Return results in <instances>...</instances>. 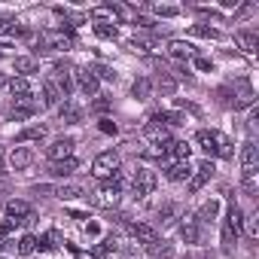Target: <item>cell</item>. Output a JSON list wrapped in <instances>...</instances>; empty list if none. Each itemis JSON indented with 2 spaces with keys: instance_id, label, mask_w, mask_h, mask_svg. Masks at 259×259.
<instances>
[{
  "instance_id": "obj_8",
  "label": "cell",
  "mask_w": 259,
  "mask_h": 259,
  "mask_svg": "<svg viewBox=\"0 0 259 259\" xmlns=\"http://www.w3.org/2000/svg\"><path fill=\"white\" fill-rule=\"evenodd\" d=\"M70 153H73V138H58L52 147H46L49 162H64V159H70Z\"/></svg>"
},
{
  "instance_id": "obj_12",
  "label": "cell",
  "mask_w": 259,
  "mask_h": 259,
  "mask_svg": "<svg viewBox=\"0 0 259 259\" xmlns=\"http://www.w3.org/2000/svg\"><path fill=\"white\" fill-rule=\"evenodd\" d=\"M235 43L241 46V52H247V55H253L256 52V46H259V31H235Z\"/></svg>"
},
{
  "instance_id": "obj_1",
  "label": "cell",
  "mask_w": 259,
  "mask_h": 259,
  "mask_svg": "<svg viewBox=\"0 0 259 259\" xmlns=\"http://www.w3.org/2000/svg\"><path fill=\"white\" fill-rule=\"evenodd\" d=\"M198 147L207 153V156H220V159H232V141L223 135V132H210V128H201V132L195 135Z\"/></svg>"
},
{
  "instance_id": "obj_5",
  "label": "cell",
  "mask_w": 259,
  "mask_h": 259,
  "mask_svg": "<svg viewBox=\"0 0 259 259\" xmlns=\"http://www.w3.org/2000/svg\"><path fill=\"white\" fill-rule=\"evenodd\" d=\"M89 195H92V204H95V207H104V210H110V207L119 204V189H113L107 180H104L101 189H95V192H89ZM89 195H85V198H89Z\"/></svg>"
},
{
  "instance_id": "obj_43",
  "label": "cell",
  "mask_w": 259,
  "mask_h": 259,
  "mask_svg": "<svg viewBox=\"0 0 259 259\" xmlns=\"http://www.w3.org/2000/svg\"><path fill=\"white\" fill-rule=\"evenodd\" d=\"M156 13H159V16H165V19H171V16H177L180 10H177V7H156Z\"/></svg>"
},
{
  "instance_id": "obj_17",
  "label": "cell",
  "mask_w": 259,
  "mask_h": 259,
  "mask_svg": "<svg viewBox=\"0 0 259 259\" xmlns=\"http://www.w3.org/2000/svg\"><path fill=\"white\" fill-rule=\"evenodd\" d=\"M119 16H122V10L113 7V4H104V7H95V10H92V19H95V22H107V25H113Z\"/></svg>"
},
{
  "instance_id": "obj_35",
  "label": "cell",
  "mask_w": 259,
  "mask_h": 259,
  "mask_svg": "<svg viewBox=\"0 0 259 259\" xmlns=\"http://www.w3.org/2000/svg\"><path fill=\"white\" fill-rule=\"evenodd\" d=\"M95 34H98V37H104V40H116V25L95 22Z\"/></svg>"
},
{
  "instance_id": "obj_37",
  "label": "cell",
  "mask_w": 259,
  "mask_h": 259,
  "mask_svg": "<svg viewBox=\"0 0 259 259\" xmlns=\"http://www.w3.org/2000/svg\"><path fill=\"white\" fill-rule=\"evenodd\" d=\"M159 89H162V95H174V89H177V82H174V76H168V73H162V76H159Z\"/></svg>"
},
{
  "instance_id": "obj_25",
  "label": "cell",
  "mask_w": 259,
  "mask_h": 259,
  "mask_svg": "<svg viewBox=\"0 0 259 259\" xmlns=\"http://www.w3.org/2000/svg\"><path fill=\"white\" fill-rule=\"evenodd\" d=\"M43 138H46V128H43V125H31V128H25V132H19V135H16V141H19V144L43 141Z\"/></svg>"
},
{
  "instance_id": "obj_6",
  "label": "cell",
  "mask_w": 259,
  "mask_h": 259,
  "mask_svg": "<svg viewBox=\"0 0 259 259\" xmlns=\"http://www.w3.org/2000/svg\"><path fill=\"white\" fill-rule=\"evenodd\" d=\"M241 168H244V177H253L256 168H259V150H256L253 141L241 144Z\"/></svg>"
},
{
  "instance_id": "obj_34",
  "label": "cell",
  "mask_w": 259,
  "mask_h": 259,
  "mask_svg": "<svg viewBox=\"0 0 259 259\" xmlns=\"http://www.w3.org/2000/svg\"><path fill=\"white\" fill-rule=\"evenodd\" d=\"M147 253L150 256H171V247H168V241H153V244H147Z\"/></svg>"
},
{
  "instance_id": "obj_30",
  "label": "cell",
  "mask_w": 259,
  "mask_h": 259,
  "mask_svg": "<svg viewBox=\"0 0 259 259\" xmlns=\"http://www.w3.org/2000/svg\"><path fill=\"white\" fill-rule=\"evenodd\" d=\"M16 73H37V58H31V55H22V58H16Z\"/></svg>"
},
{
  "instance_id": "obj_16",
  "label": "cell",
  "mask_w": 259,
  "mask_h": 259,
  "mask_svg": "<svg viewBox=\"0 0 259 259\" xmlns=\"http://www.w3.org/2000/svg\"><path fill=\"white\" fill-rule=\"evenodd\" d=\"M128 229H132V235L141 241V244H153L156 238H159V232L150 226V223H132V226H128Z\"/></svg>"
},
{
  "instance_id": "obj_9",
  "label": "cell",
  "mask_w": 259,
  "mask_h": 259,
  "mask_svg": "<svg viewBox=\"0 0 259 259\" xmlns=\"http://www.w3.org/2000/svg\"><path fill=\"white\" fill-rule=\"evenodd\" d=\"M76 85H79V92L89 95V98L98 95V76H95L89 67H79V70H76Z\"/></svg>"
},
{
  "instance_id": "obj_19",
  "label": "cell",
  "mask_w": 259,
  "mask_h": 259,
  "mask_svg": "<svg viewBox=\"0 0 259 259\" xmlns=\"http://www.w3.org/2000/svg\"><path fill=\"white\" fill-rule=\"evenodd\" d=\"M40 95H43V104H46V107H55V104H58V101L64 98V95L58 92V85H55L52 79H43V82H40Z\"/></svg>"
},
{
  "instance_id": "obj_39",
  "label": "cell",
  "mask_w": 259,
  "mask_h": 259,
  "mask_svg": "<svg viewBox=\"0 0 259 259\" xmlns=\"http://www.w3.org/2000/svg\"><path fill=\"white\" fill-rule=\"evenodd\" d=\"M177 210H180V207H177V204H165V207H162V210H159V220H162V226H165V223H171V217H174V213H177Z\"/></svg>"
},
{
  "instance_id": "obj_15",
  "label": "cell",
  "mask_w": 259,
  "mask_h": 259,
  "mask_svg": "<svg viewBox=\"0 0 259 259\" xmlns=\"http://www.w3.org/2000/svg\"><path fill=\"white\" fill-rule=\"evenodd\" d=\"M183 223H180V238L186 241V244H195L198 241V220L192 217V213H186V217H180Z\"/></svg>"
},
{
  "instance_id": "obj_36",
  "label": "cell",
  "mask_w": 259,
  "mask_h": 259,
  "mask_svg": "<svg viewBox=\"0 0 259 259\" xmlns=\"http://www.w3.org/2000/svg\"><path fill=\"white\" fill-rule=\"evenodd\" d=\"M235 244H238V235H235L229 226H223V253H232Z\"/></svg>"
},
{
  "instance_id": "obj_41",
  "label": "cell",
  "mask_w": 259,
  "mask_h": 259,
  "mask_svg": "<svg viewBox=\"0 0 259 259\" xmlns=\"http://www.w3.org/2000/svg\"><path fill=\"white\" fill-rule=\"evenodd\" d=\"M247 235H250V238H256V235H259V217H256V213L247 220Z\"/></svg>"
},
{
  "instance_id": "obj_23",
  "label": "cell",
  "mask_w": 259,
  "mask_h": 259,
  "mask_svg": "<svg viewBox=\"0 0 259 259\" xmlns=\"http://www.w3.org/2000/svg\"><path fill=\"white\" fill-rule=\"evenodd\" d=\"M10 92H13V98H16V101L31 98V82H28V76H16V79L10 82Z\"/></svg>"
},
{
  "instance_id": "obj_3",
  "label": "cell",
  "mask_w": 259,
  "mask_h": 259,
  "mask_svg": "<svg viewBox=\"0 0 259 259\" xmlns=\"http://www.w3.org/2000/svg\"><path fill=\"white\" fill-rule=\"evenodd\" d=\"M153 189H156V171L138 168L135 177H132V195L135 198H147V195H153Z\"/></svg>"
},
{
  "instance_id": "obj_2",
  "label": "cell",
  "mask_w": 259,
  "mask_h": 259,
  "mask_svg": "<svg viewBox=\"0 0 259 259\" xmlns=\"http://www.w3.org/2000/svg\"><path fill=\"white\" fill-rule=\"evenodd\" d=\"M92 174H95L98 180H110L113 174H119V156H116L113 150L98 153V156H95V162H92Z\"/></svg>"
},
{
  "instance_id": "obj_44",
  "label": "cell",
  "mask_w": 259,
  "mask_h": 259,
  "mask_svg": "<svg viewBox=\"0 0 259 259\" xmlns=\"http://www.w3.org/2000/svg\"><path fill=\"white\" fill-rule=\"evenodd\" d=\"M101 132H104V135H116V125H113L110 119H101Z\"/></svg>"
},
{
  "instance_id": "obj_11",
  "label": "cell",
  "mask_w": 259,
  "mask_h": 259,
  "mask_svg": "<svg viewBox=\"0 0 259 259\" xmlns=\"http://www.w3.org/2000/svg\"><path fill=\"white\" fill-rule=\"evenodd\" d=\"M165 177H168L171 183H186V180L192 177V165H189V162H171V165L165 168Z\"/></svg>"
},
{
  "instance_id": "obj_31",
  "label": "cell",
  "mask_w": 259,
  "mask_h": 259,
  "mask_svg": "<svg viewBox=\"0 0 259 259\" xmlns=\"http://www.w3.org/2000/svg\"><path fill=\"white\" fill-rule=\"evenodd\" d=\"M189 34H192V37H204V40H217V37H220V31L210 28V25H192Z\"/></svg>"
},
{
  "instance_id": "obj_29",
  "label": "cell",
  "mask_w": 259,
  "mask_h": 259,
  "mask_svg": "<svg viewBox=\"0 0 259 259\" xmlns=\"http://www.w3.org/2000/svg\"><path fill=\"white\" fill-rule=\"evenodd\" d=\"M58 244H61V232H55V229H52V232H46L43 238H37V250H46V253H49V250H55Z\"/></svg>"
},
{
  "instance_id": "obj_4",
  "label": "cell",
  "mask_w": 259,
  "mask_h": 259,
  "mask_svg": "<svg viewBox=\"0 0 259 259\" xmlns=\"http://www.w3.org/2000/svg\"><path fill=\"white\" fill-rule=\"evenodd\" d=\"M7 217H10L16 226H28V223H34V220H37V217H34V210H31V204H28V201H19V198L7 201Z\"/></svg>"
},
{
  "instance_id": "obj_7",
  "label": "cell",
  "mask_w": 259,
  "mask_h": 259,
  "mask_svg": "<svg viewBox=\"0 0 259 259\" xmlns=\"http://www.w3.org/2000/svg\"><path fill=\"white\" fill-rule=\"evenodd\" d=\"M213 171H217V168H213V162H210V159H204V162L195 168V174L189 177V186H186V189H189V192H198V189L213 177Z\"/></svg>"
},
{
  "instance_id": "obj_49",
  "label": "cell",
  "mask_w": 259,
  "mask_h": 259,
  "mask_svg": "<svg viewBox=\"0 0 259 259\" xmlns=\"http://www.w3.org/2000/svg\"><path fill=\"white\" fill-rule=\"evenodd\" d=\"M0 247H4V238H0Z\"/></svg>"
},
{
  "instance_id": "obj_46",
  "label": "cell",
  "mask_w": 259,
  "mask_h": 259,
  "mask_svg": "<svg viewBox=\"0 0 259 259\" xmlns=\"http://www.w3.org/2000/svg\"><path fill=\"white\" fill-rule=\"evenodd\" d=\"M0 31H13V22L10 19H0Z\"/></svg>"
},
{
  "instance_id": "obj_14",
  "label": "cell",
  "mask_w": 259,
  "mask_h": 259,
  "mask_svg": "<svg viewBox=\"0 0 259 259\" xmlns=\"http://www.w3.org/2000/svg\"><path fill=\"white\" fill-rule=\"evenodd\" d=\"M31 162H34V153H31L28 147H16L13 156H10V168H13V171H25Z\"/></svg>"
},
{
  "instance_id": "obj_42",
  "label": "cell",
  "mask_w": 259,
  "mask_h": 259,
  "mask_svg": "<svg viewBox=\"0 0 259 259\" xmlns=\"http://www.w3.org/2000/svg\"><path fill=\"white\" fill-rule=\"evenodd\" d=\"M253 10H256V7H253V4H244V7H241V10H238V13H235V22H241V19H247V16H250V13H253Z\"/></svg>"
},
{
  "instance_id": "obj_26",
  "label": "cell",
  "mask_w": 259,
  "mask_h": 259,
  "mask_svg": "<svg viewBox=\"0 0 259 259\" xmlns=\"http://www.w3.org/2000/svg\"><path fill=\"white\" fill-rule=\"evenodd\" d=\"M58 198H64V201H70V198H79V195H85V189L82 186H73V183H61V186H55L52 189Z\"/></svg>"
},
{
  "instance_id": "obj_10",
  "label": "cell",
  "mask_w": 259,
  "mask_h": 259,
  "mask_svg": "<svg viewBox=\"0 0 259 259\" xmlns=\"http://www.w3.org/2000/svg\"><path fill=\"white\" fill-rule=\"evenodd\" d=\"M37 110H40V107H37L34 98H22V101H16V104L10 107V119H31Z\"/></svg>"
},
{
  "instance_id": "obj_18",
  "label": "cell",
  "mask_w": 259,
  "mask_h": 259,
  "mask_svg": "<svg viewBox=\"0 0 259 259\" xmlns=\"http://www.w3.org/2000/svg\"><path fill=\"white\" fill-rule=\"evenodd\" d=\"M168 52H171V58H177V61H183V58H195V46L186 43V40H171V43H168Z\"/></svg>"
},
{
  "instance_id": "obj_28",
  "label": "cell",
  "mask_w": 259,
  "mask_h": 259,
  "mask_svg": "<svg viewBox=\"0 0 259 259\" xmlns=\"http://www.w3.org/2000/svg\"><path fill=\"white\" fill-rule=\"evenodd\" d=\"M235 235H241V229H244V213H241V207L232 201V207H229V223H226Z\"/></svg>"
},
{
  "instance_id": "obj_32",
  "label": "cell",
  "mask_w": 259,
  "mask_h": 259,
  "mask_svg": "<svg viewBox=\"0 0 259 259\" xmlns=\"http://www.w3.org/2000/svg\"><path fill=\"white\" fill-rule=\"evenodd\" d=\"M16 247H19V253H22V256H31V253L37 250V238H34V235H22Z\"/></svg>"
},
{
  "instance_id": "obj_48",
  "label": "cell",
  "mask_w": 259,
  "mask_h": 259,
  "mask_svg": "<svg viewBox=\"0 0 259 259\" xmlns=\"http://www.w3.org/2000/svg\"><path fill=\"white\" fill-rule=\"evenodd\" d=\"M0 174H4V162H0Z\"/></svg>"
},
{
  "instance_id": "obj_21",
  "label": "cell",
  "mask_w": 259,
  "mask_h": 259,
  "mask_svg": "<svg viewBox=\"0 0 259 259\" xmlns=\"http://www.w3.org/2000/svg\"><path fill=\"white\" fill-rule=\"evenodd\" d=\"M76 168H79V162L70 156V159H64V162H52V165H49V174H52V177H70Z\"/></svg>"
},
{
  "instance_id": "obj_45",
  "label": "cell",
  "mask_w": 259,
  "mask_h": 259,
  "mask_svg": "<svg viewBox=\"0 0 259 259\" xmlns=\"http://www.w3.org/2000/svg\"><path fill=\"white\" fill-rule=\"evenodd\" d=\"M107 107H110V101H107V98H101V101H95V110H98V113H104Z\"/></svg>"
},
{
  "instance_id": "obj_33",
  "label": "cell",
  "mask_w": 259,
  "mask_h": 259,
  "mask_svg": "<svg viewBox=\"0 0 259 259\" xmlns=\"http://www.w3.org/2000/svg\"><path fill=\"white\" fill-rule=\"evenodd\" d=\"M110 250H116V238H113V235H110V238H104V241L95 247V256H92V259H104Z\"/></svg>"
},
{
  "instance_id": "obj_40",
  "label": "cell",
  "mask_w": 259,
  "mask_h": 259,
  "mask_svg": "<svg viewBox=\"0 0 259 259\" xmlns=\"http://www.w3.org/2000/svg\"><path fill=\"white\" fill-rule=\"evenodd\" d=\"M192 61H195V67H198V70H204V73H207V70H213V61H210V58H204V55H195Z\"/></svg>"
},
{
  "instance_id": "obj_24",
  "label": "cell",
  "mask_w": 259,
  "mask_h": 259,
  "mask_svg": "<svg viewBox=\"0 0 259 259\" xmlns=\"http://www.w3.org/2000/svg\"><path fill=\"white\" fill-rule=\"evenodd\" d=\"M217 213H220V201H217V198H210V201H204V204H201V210H198V217H195V220H198V223H213V220H217Z\"/></svg>"
},
{
  "instance_id": "obj_13",
  "label": "cell",
  "mask_w": 259,
  "mask_h": 259,
  "mask_svg": "<svg viewBox=\"0 0 259 259\" xmlns=\"http://www.w3.org/2000/svg\"><path fill=\"white\" fill-rule=\"evenodd\" d=\"M189 153H192V147L186 141H171V147L165 150V159H168V165L171 162H189Z\"/></svg>"
},
{
  "instance_id": "obj_38",
  "label": "cell",
  "mask_w": 259,
  "mask_h": 259,
  "mask_svg": "<svg viewBox=\"0 0 259 259\" xmlns=\"http://www.w3.org/2000/svg\"><path fill=\"white\" fill-rule=\"evenodd\" d=\"M89 70H92L98 79H116V73H113L110 67H104V64H98V67H89Z\"/></svg>"
},
{
  "instance_id": "obj_27",
  "label": "cell",
  "mask_w": 259,
  "mask_h": 259,
  "mask_svg": "<svg viewBox=\"0 0 259 259\" xmlns=\"http://www.w3.org/2000/svg\"><path fill=\"white\" fill-rule=\"evenodd\" d=\"M132 95H135L138 101H147V98L153 95V82H150L147 76H141V79H135V85H132Z\"/></svg>"
},
{
  "instance_id": "obj_47",
  "label": "cell",
  "mask_w": 259,
  "mask_h": 259,
  "mask_svg": "<svg viewBox=\"0 0 259 259\" xmlns=\"http://www.w3.org/2000/svg\"><path fill=\"white\" fill-rule=\"evenodd\" d=\"M76 259H92V256H85V253H82V256H76Z\"/></svg>"
},
{
  "instance_id": "obj_20",
  "label": "cell",
  "mask_w": 259,
  "mask_h": 259,
  "mask_svg": "<svg viewBox=\"0 0 259 259\" xmlns=\"http://www.w3.org/2000/svg\"><path fill=\"white\" fill-rule=\"evenodd\" d=\"M58 119H61V122H67V125H76V122L82 119V110H79V104H73V101H64V107L58 110Z\"/></svg>"
},
{
  "instance_id": "obj_22",
  "label": "cell",
  "mask_w": 259,
  "mask_h": 259,
  "mask_svg": "<svg viewBox=\"0 0 259 259\" xmlns=\"http://www.w3.org/2000/svg\"><path fill=\"white\" fill-rule=\"evenodd\" d=\"M150 122H159V125H183L186 122V116L183 113H171V110H162V113H153V119Z\"/></svg>"
}]
</instances>
